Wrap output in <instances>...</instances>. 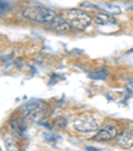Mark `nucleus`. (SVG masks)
Returning a JSON list of instances; mask_svg holds the SVG:
<instances>
[{
  "label": "nucleus",
  "instance_id": "nucleus-1",
  "mask_svg": "<svg viewBox=\"0 0 133 151\" xmlns=\"http://www.w3.org/2000/svg\"><path fill=\"white\" fill-rule=\"evenodd\" d=\"M23 16L26 19L35 22V23L46 24V26L51 27L52 24L56 22L59 15H56L52 9L47 8L43 6H28L23 9Z\"/></svg>",
  "mask_w": 133,
  "mask_h": 151
},
{
  "label": "nucleus",
  "instance_id": "nucleus-2",
  "mask_svg": "<svg viewBox=\"0 0 133 151\" xmlns=\"http://www.w3.org/2000/svg\"><path fill=\"white\" fill-rule=\"evenodd\" d=\"M20 111H21V115H23V118L27 122H39L46 115L47 104L43 100L33 99L21 106Z\"/></svg>",
  "mask_w": 133,
  "mask_h": 151
},
{
  "label": "nucleus",
  "instance_id": "nucleus-3",
  "mask_svg": "<svg viewBox=\"0 0 133 151\" xmlns=\"http://www.w3.org/2000/svg\"><path fill=\"white\" fill-rule=\"evenodd\" d=\"M64 20L68 23L71 28H75L77 31H84L92 24V17L88 14H85L81 9H69L65 11L63 15Z\"/></svg>",
  "mask_w": 133,
  "mask_h": 151
},
{
  "label": "nucleus",
  "instance_id": "nucleus-4",
  "mask_svg": "<svg viewBox=\"0 0 133 151\" xmlns=\"http://www.w3.org/2000/svg\"><path fill=\"white\" fill-rule=\"evenodd\" d=\"M72 127L76 131L87 134V132H93L96 130H99V123L96 122V119H93L89 115H81V116H77L73 119Z\"/></svg>",
  "mask_w": 133,
  "mask_h": 151
},
{
  "label": "nucleus",
  "instance_id": "nucleus-5",
  "mask_svg": "<svg viewBox=\"0 0 133 151\" xmlns=\"http://www.w3.org/2000/svg\"><path fill=\"white\" fill-rule=\"evenodd\" d=\"M117 134H119V128L116 124H107L102 128H100L93 139L97 142H107V140H112L117 138Z\"/></svg>",
  "mask_w": 133,
  "mask_h": 151
},
{
  "label": "nucleus",
  "instance_id": "nucleus-6",
  "mask_svg": "<svg viewBox=\"0 0 133 151\" xmlns=\"http://www.w3.org/2000/svg\"><path fill=\"white\" fill-rule=\"evenodd\" d=\"M117 145L124 148L133 147V132L132 131H124L120 137H117Z\"/></svg>",
  "mask_w": 133,
  "mask_h": 151
},
{
  "label": "nucleus",
  "instance_id": "nucleus-7",
  "mask_svg": "<svg viewBox=\"0 0 133 151\" xmlns=\"http://www.w3.org/2000/svg\"><path fill=\"white\" fill-rule=\"evenodd\" d=\"M11 128L14 134H16L17 137H23L24 132H26V124H24V120L20 119V118H12L11 119Z\"/></svg>",
  "mask_w": 133,
  "mask_h": 151
},
{
  "label": "nucleus",
  "instance_id": "nucleus-8",
  "mask_svg": "<svg viewBox=\"0 0 133 151\" xmlns=\"http://www.w3.org/2000/svg\"><path fill=\"white\" fill-rule=\"evenodd\" d=\"M93 20L97 24H115L116 23V20L110 16L109 14H107V12H97V14H95Z\"/></svg>",
  "mask_w": 133,
  "mask_h": 151
},
{
  "label": "nucleus",
  "instance_id": "nucleus-9",
  "mask_svg": "<svg viewBox=\"0 0 133 151\" xmlns=\"http://www.w3.org/2000/svg\"><path fill=\"white\" fill-rule=\"evenodd\" d=\"M3 142L7 151H19V145H17L16 139L12 135H6L3 138Z\"/></svg>",
  "mask_w": 133,
  "mask_h": 151
},
{
  "label": "nucleus",
  "instance_id": "nucleus-10",
  "mask_svg": "<svg viewBox=\"0 0 133 151\" xmlns=\"http://www.w3.org/2000/svg\"><path fill=\"white\" fill-rule=\"evenodd\" d=\"M8 8H9L8 3H7V1H4V0H0V15L4 14V12H6Z\"/></svg>",
  "mask_w": 133,
  "mask_h": 151
}]
</instances>
